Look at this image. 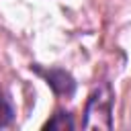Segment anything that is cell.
I'll use <instances>...</instances> for the list:
<instances>
[{"label":"cell","mask_w":131,"mask_h":131,"mask_svg":"<svg viewBox=\"0 0 131 131\" xmlns=\"http://www.w3.org/2000/svg\"><path fill=\"white\" fill-rule=\"evenodd\" d=\"M115 92L108 82H100L88 96L82 127L84 129H113Z\"/></svg>","instance_id":"1"},{"label":"cell","mask_w":131,"mask_h":131,"mask_svg":"<svg viewBox=\"0 0 131 131\" xmlns=\"http://www.w3.org/2000/svg\"><path fill=\"white\" fill-rule=\"evenodd\" d=\"M31 70H35L57 96H66V98L74 96V92H76V80H74V76L70 72H66L61 68H49L47 70V68H41L37 63L31 66Z\"/></svg>","instance_id":"2"},{"label":"cell","mask_w":131,"mask_h":131,"mask_svg":"<svg viewBox=\"0 0 131 131\" xmlns=\"http://www.w3.org/2000/svg\"><path fill=\"white\" fill-rule=\"evenodd\" d=\"M76 127V123H74V119H72V115L68 113V111H55L53 113V117L43 125V129H55V131H66V129H74Z\"/></svg>","instance_id":"3"},{"label":"cell","mask_w":131,"mask_h":131,"mask_svg":"<svg viewBox=\"0 0 131 131\" xmlns=\"http://www.w3.org/2000/svg\"><path fill=\"white\" fill-rule=\"evenodd\" d=\"M12 119H14V108H12V104L8 102V98L0 92V129L8 127V125L12 123Z\"/></svg>","instance_id":"4"}]
</instances>
